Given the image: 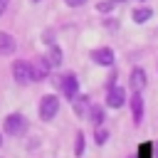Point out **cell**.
<instances>
[{
	"mask_svg": "<svg viewBox=\"0 0 158 158\" xmlns=\"http://www.w3.org/2000/svg\"><path fill=\"white\" fill-rule=\"evenodd\" d=\"M52 84L57 86V91L67 101H72L79 94V77H77V72H59V74L52 77Z\"/></svg>",
	"mask_w": 158,
	"mask_h": 158,
	"instance_id": "6da1fadb",
	"label": "cell"
},
{
	"mask_svg": "<svg viewBox=\"0 0 158 158\" xmlns=\"http://www.w3.org/2000/svg\"><path fill=\"white\" fill-rule=\"evenodd\" d=\"M27 128H30V121H27V116L20 114V111H12V114H7V116L2 118V133L10 136V138L25 136Z\"/></svg>",
	"mask_w": 158,
	"mask_h": 158,
	"instance_id": "7a4b0ae2",
	"label": "cell"
},
{
	"mask_svg": "<svg viewBox=\"0 0 158 158\" xmlns=\"http://www.w3.org/2000/svg\"><path fill=\"white\" fill-rule=\"evenodd\" d=\"M12 79L20 86H27L30 81H37V72H35V62L27 59H15L12 62Z\"/></svg>",
	"mask_w": 158,
	"mask_h": 158,
	"instance_id": "3957f363",
	"label": "cell"
},
{
	"mask_svg": "<svg viewBox=\"0 0 158 158\" xmlns=\"http://www.w3.org/2000/svg\"><path fill=\"white\" fill-rule=\"evenodd\" d=\"M59 106H62L59 94H44V96L40 99V104H37V114H40L42 121H52V118H57Z\"/></svg>",
	"mask_w": 158,
	"mask_h": 158,
	"instance_id": "277c9868",
	"label": "cell"
},
{
	"mask_svg": "<svg viewBox=\"0 0 158 158\" xmlns=\"http://www.w3.org/2000/svg\"><path fill=\"white\" fill-rule=\"evenodd\" d=\"M126 101H128V91H126V86L114 84V86L106 89V99H104V106H106V109H123Z\"/></svg>",
	"mask_w": 158,
	"mask_h": 158,
	"instance_id": "5b68a950",
	"label": "cell"
},
{
	"mask_svg": "<svg viewBox=\"0 0 158 158\" xmlns=\"http://www.w3.org/2000/svg\"><path fill=\"white\" fill-rule=\"evenodd\" d=\"M128 109H131V118L136 126L143 123V116H146V99H143V91H131L128 94Z\"/></svg>",
	"mask_w": 158,
	"mask_h": 158,
	"instance_id": "8992f818",
	"label": "cell"
},
{
	"mask_svg": "<svg viewBox=\"0 0 158 158\" xmlns=\"http://www.w3.org/2000/svg\"><path fill=\"white\" fill-rule=\"evenodd\" d=\"M89 59L96 64V67H106V69H111L114 64H116V52L111 49V47H94L91 52H89Z\"/></svg>",
	"mask_w": 158,
	"mask_h": 158,
	"instance_id": "52a82bcc",
	"label": "cell"
},
{
	"mask_svg": "<svg viewBox=\"0 0 158 158\" xmlns=\"http://www.w3.org/2000/svg\"><path fill=\"white\" fill-rule=\"evenodd\" d=\"M42 59H44V64L54 72V69H59V67L64 64V52H62V47H59L57 42H52V44H47V52L42 54Z\"/></svg>",
	"mask_w": 158,
	"mask_h": 158,
	"instance_id": "ba28073f",
	"label": "cell"
},
{
	"mask_svg": "<svg viewBox=\"0 0 158 158\" xmlns=\"http://www.w3.org/2000/svg\"><path fill=\"white\" fill-rule=\"evenodd\" d=\"M148 86V74L143 67H133L131 74H128V89L131 91H143Z\"/></svg>",
	"mask_w": 158,
	"mask_h": 158,
	"instance_id": "9c48e42d",
	"label": "cell"
},
{
	"mask_svg": "<svg viewBox=\"0 0 158 158\" xmlns=\"http://www.w3.org/2000/svg\"><path fill=\"white\" fill-rule=\"evenodd\" d=\"M91 126H101V123H106V106L104 104H89V109H86V116H84Z\"/></svg>",
	"mask_w": 158,
	"mask_h": 158,
	"instance_id": "30bf717a",
	"label": "cell"
},
{
	"mask_svg": "<svg viewBox=\"0 0 158 158\" xmlns=\"http://www.w3.org/2000/svg\"><path fill=\"white\" fill-rule=\"evenodd\" d=\"M131 20H133L136 25H146V22H151V20H153V7L146 5V2H138V5L131 10Z\"/></svg>",
	"mask_w": 158,
	"mask_h": 158,
	"instance_id": "8fae6325",
	"label": "cell"
},
{
	"mask_svg": "<svg viewBox=\"0 0 158 158\" xmlns=\"http://www.w3.org/2000/svg\"><path fill=\"white\" fill-rule=\"evenodd\" d=\"M15 52H17V40L10 32L0 30V57H12Z\"/></svg>",
	"mask_w": 158,
	"mask_h": 158,
	"instance_id": "7c38bea8",
	"label": "cell"
},
{
	"mask_svg": "<svg viewBox=\"0 0 158 158\" xmlns=\"http://www.w3.org/2000/svg\"><path fill=\"white\" fill-rule=\"evenodd\" d=\"M89 104H91L89 94H81V91H79V94L72 99V111H74V116L84 118V116H86V109H89Z\"/></svg>",
	"mask_w": 158,
	"mask_h": 158,
	"instance_id": "4fadbf2b",
	"label": "cell"
},
{
	"mask_svg": "<svg viewBox=\"0 0 158 158\" xmlns=\"http://www.w3.org/2000/svg\"><path fill=\"white\" fill-rule=\"evenodd\" d=\"M91 138H94L96 146H106V141H109V128H106L104 123H101V126H94V136H91Z\"/></svg>",
	"mask_w": 158,
	"mask_h": 158,
	"instance_id": "5bb4252c",
	"label": "cell"
},
{
	"mask_svg": "<svg viewBox=\"0 0 158 158\" xmlns=\"http://www.w3.org/2000/svg\"><path fill=\"white\" fill-rule=\"evenodd\" d=\"M84 151H86V136H84L81 131H77V136H74V156L81 158Z\"/></svg>",
	"mask_w": 158,
	"mask_h": 158,
	"instance_id": "9a60e30c",
	"label": "cell"
},
{
	"mask_svg": "<svg viewBox=\"0 0 158 158\" xmlns=\"http://www.w3.org/2000/svg\"><path fill=\"white\" fill-rule=\"evenodd\" d=\"M94 10H96L99 15H111V12L116 10V2H114V0H99V2L94 5Z\"/></svg>",
	"mask_w": 158,
	"mask_h": 158,
	"instance_id": "2e32d148",
	"label": "cell"
},
{
	"mask_svg": "<svg viewBox=\"0 0 158 158\" xmlns=\"http://www.w3.org/2000/svg\"><path fill=\"white\" fill-rule=\"evenodd\" d=\"M101 25H104L106 30H111V32H116V30H121V20H116L114 15H106V17L101 20Z\"/></svg>",
	"mask_w": 158,
	"mask_h": 158,
	"instance_id": "e0dca14e",
	"label": "cell"
},
{
	"mask_svg": "<svg viewBox=\"0 0 158 158\" xmlns=\"http://www.w3.org/2000/svg\"><path fill=\"white\" fill-rule=\"evenodd\" d=\"M114 84H118V69H116V67H111V72H109V77H106V89L114 86Z\"/></svg>",
	"mask_w": 158,
	"mask_h": 158,
	"instance_id": "ac0fdd59",
	"label": "cell"
},
{
	"mask_svg": "<svg viewBox=\"0 0 158 158\" xmlns=\"http://www.w3.org/2000/svg\"><path fill=\"white\" fill-rule=\"evenodd\" d=\"M42 42H44V44H52V42H57V35H54V30H44V32H42Z\"/></svg>",
	"mask_w": 158,
	"mask_h": 158,
	"instance_id": "d6986e66",
	"label": "cell"
},
{
	"mask_svg": "<svg viewBox=\"0 0 158 158\" xmlns=\"http://www.w3.org/2000/svg\"><path fill=\"white\" fill-rule=\"evenodd\" d=\"M86 2H89V0H64V5H67V7H74V10H77V7H84Z\"/></svg>",
	"mask_w": 158,
	"mask_h": 158,
	"instance_id": "ffe728a7",
	"label": "cell"
},
{
	"mask_svg": "<svg viewBox=\"0 0 158 158\" xmlns=\"http://www.w3.org/2000/svg\"><path fill=\"white\" fill-rule=\"evenodd\" d=\"M7 7H10V0H0V17L7 12Z\"/></svg>",
	"mask_w": 158,
	"mask_h": 158,
	"instance_id": "44dd1931",
	"label": "cell"
},
{
	"mask_svg": "<svg viewBox=\"0 0 158 158\" xmlns=\"http://www.w3.org/2000/svg\"><path fill=\"white\" fill-rule=\"evenodd\" d=\"M148 151H151V158H158V141H156V143H151V148H148Z\"/></svg>",
	"mask_w": 158,
	"mask_h": 158,
	"instance_id": "7402d4cb",
	"label": "cell"
},
{
	"mask_svg": "<svg viewBox=\"0 0 158 158\" xmlns=\"http://www.w3.org/2000/svg\"><path fill=\"white\" fill-rule=\"evenodd\" d=\"M114 2H116V5H121V2H128V0H114Z\"/></svg>",
	"mask_w": 158,
	"mask_h": 158,
	"instance_id": "603a6c76",
	"label": "cell"
},
{
	"mask_svg": "<svg viewBox=\"0 0 158 158\" xmlns=\"http://www.w3.org/2000/svg\"><path fill=\"white\" fill-rule=\"evenodd\" d=\"M0 146H2V131H0Z\"/></svg>",
	"mask_w": 158,
	"mask_h": 158,
	"instance_id": "cb8c5ba5",
	"label": "cell"
},
{
	"mask_svg": "<svg viewBox=\"0 0 158 158\" xmlns=\"http://www.w3.org/2000/svg\"><path fill=\"white\" fill-rule=\"evenodd\" d=\"M32 2H42V0H32Z\"/></svg>",
	"mask_w": 158,
	"mask_h": 158,
	"instance_id": "d4e9b609",
	"label": "cell"
},
{
	"mask_svg": "<svg viewBox=\"0 0 158 158\" xmlns=\"http://www.w3.org/2000/svg\"><path fill=\"white\" fill-rule=\"evenodd\" d=\"M138 2H146V0H138Z\"/></svg>",
	"mask_w": 158,
	"mask_h": 158,
	"instance_id": "484cf974",
	"label": "cell"
}]
</instances>
